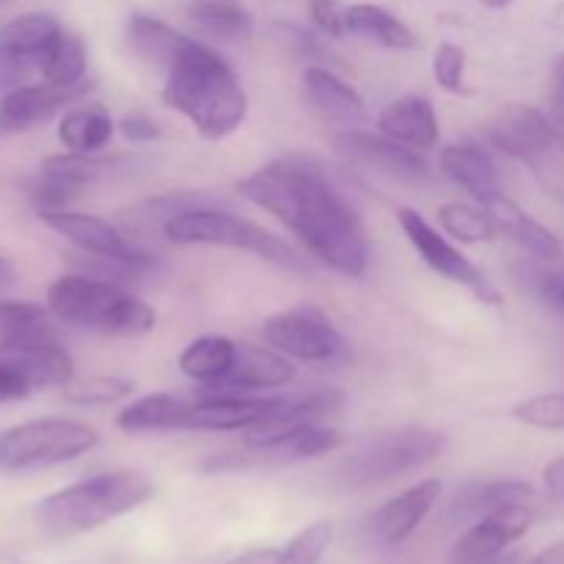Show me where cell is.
Listing matches in <instances>:
<instances>
[{"instance_id":"cell-17","label":"cell","mask_w":564,"mask_h":564,"mask_svg":"<svg viewBox=\"0 0 564 564\" xmlns=\"http://www.w3.org/2000/svg\"><path fill=\"white\" fill-rule=\"evenodd\" d=\"M441 490H444L441 479H424V482L413 485V488L402 490L400 496L380 505L367 523L369 540L380 549L405 543L422 527L424 518L433 512L435 501L441 499Z\"/></svg>"},{"instance_id":"cell-4","label":"cell","mask_w":564,"mask_h":564,"mask_svg":"<svg viewBox=\"0 0 564 564\" xmlns=\"http://www.w3.org/2000/svg\"><path fill=\"white\" fill-rule=\"evenodd\" d=\"M47 312L72 328L105 336H147L158 312L121 284L88 273H69L47 286Z\"/></svg>"},{"instance_id":"cell-34","label":"cell","mask_w":564,"mask_h":564,"mask_svg":"<svg viewBox=\"0 0 564 564\" xmlns=\"http://www.w3.org/2000/svg\"><path fill=\"white\" fill-rule=\"evenodd\" d=\"M273 39L292 58L303 61L306 66H334L336 55L328 39H323V33L306 31V28L292 25V22H275Z\"/></svg>"},{"instance_id":"cell-42","label":"cell","mask_w":564,"mask_h":564,"mask_svg":"<svg viewBox=\"0 0 564 564\" xmlns=\"http://www.w3.org/2000/svg\"><path fill=\"white\" fill-rule=\"evenodd\" d=\"M116 127H119V132L130 143H152L163 135V130H160L158 121L149 119V116H143V113H124Z\"/></svg>"},{"instance_id":"cell-3","label":"cell","mask_w":564,"mask_h":564,"mask_svg":"<svg viewBox=\"0 0 564 564\" xmlns=\"http://www.w3.org/2000/svg\"><path fill=\"white\" fill-rule=\"evenodd\" d=\"M154 496V482L143 471H108L66 485L39 501L36 523L55 538L86 534L124 518Z\"/></svg>"},{"instance_id":"cell-27","label":"cell","mask_w":564,"mask_h":564,"mask_svg":"<svg viewBox=\"0 0 564 564\" xmlns=\"http://www.w3.org/2000/svg\"><path fill=\"white\" fill-rule=\"evenodd\" d=\"M187 408H191V400L174 394L143 397L116 416V427L127 435L174 433V430H185Z\"/></svg>"},{"instance_id":"cell-35","label":"cell","mask_w":564,"mask_h":564,"mask_svg":"<svg viewBox=\"0 0 564 564\" xmlns=\"http://www.w3.org/2000/svg\"><path fill=\"white\" fill-rule=\"evenodd\" d=\"M135 391V383L116 375H97V378L77 380V383L64 386V400L72 405L94 408V405H113V402L127 400Z\"/></svg>"},{"instance_id":"cell-47","label":"cell","mask_w":564,"mask_h":564,"mask_svg":"<svg viewBox=\"0 0 564 564\" xmlns=\"http://www.w3.org/2000/svg\"><path fill=\"white\" fill-rule=\"evenodd\" d=\"M529 564H564V540H562V543L549 545L545 551H540V554L534 556V560Z\"/></svg>"},{"instance_id":"cell-2","label":"cell","mask_w":564,"mask_h":564,"mask_svg":"<svg viewBox=\"0 0 564 564\" xmlns=\"http://www.w3.org/2000/svg\"><path fill=\"white\" fill-rule=\"evenodd\" d=\"M163 105L185 116L204 138L220 141L242 127L248 116V94L229 61L198 39L165 69Z\"/></svg>"},{"instance_id":"cell-24","label":"cell","mask_w":564,"mask_h":564,"mask_svg":"<svg viewBox=\"0 0 564 564\" xmlns=\"http://www.w3.org/2000/svg\"><path fill=\"white\" fill-rule=\"evenodd\" d=\"M488 209L494 213L496 224H499V231L505 240L516 242L521 251H527L529 257L540 259V262H556L562 253L560 240L551 229H545L540 220H534L532 215L523 213L512 198H507L501 193L496 202L488 204Z\"/></svg>"},{"instance_id":"cell-39","label":"cell","mask_w":564,"mask_h":564,"mask_svg":"<svg viewBox=\"0 0 564 564\" xmlns=\"http://www.w3.org/2000/svg\"><path fill=\"white\" fill-rule=\"evenodd\" d=\"M47 328V312L39 303L0 301V341Z\"/></svg>"},{"instance_id":"cell-44","label":"cell","mask_w":564,"mask_h":564,"mask_svg":"<svg viewBox=\"0 0 564 564\" xmlns=\"http://www.w3.org/2000/svg\"><path fill=\"white\" fill-rule=\"evenodd\" d=\"M543 482L551 499L564 501V455H560L556 460H551L549 466H545Z\"/></svg>"},{"instance_id":"cell-15","label":"cell","mask_w":564,"mask_h":564,"mask_svg":"<svg viewBox=\"0 0 564 564\" xmlns=\"http://www.w3.org/2000/svg\"><path fill=\"white\" fill-rule=\"evenodd\" d=\"M295 380V367L273 347L237 345L235 367L224 380L204 383L196 397H257V391L284 389Z\"/></svg>"},{"instance_id":"cell-14","label":"cell","mask_w":564,"mask_h":564,"mask_svg":"<svg viewBox=\"0 0 564 564\" xmlns=\"http://www.w3.org/2000/svg\"><path fill=\"white\" fill-rule=\"evenodd\" d=\"M39 220L58 231L64 240L80 248L88 257H108L127 259V262H154L152 253L141 251L127 240L121 229H116L110 220L97 218V215L75 213V209H39Z\"/></svg>"},{"instance_id":"cell-37","label":"cell","mask_w":564,"mask_h":564,"mask_svg":"<svg viewBox=\"0 0 564 564\" xmlns=\"http://www.w3.org/2000/svg\"><path fill=\"white\" fill-rule=\"evenodd\" d=\"M330 538H334L330 521L312 523L281 549V564H319L328 551Z\"/></svg>"},{"instance_id":"cell-8","label":"cell","mask_w":564,"mask_h":564,"mask_svg":"<svg viewBox=\"0 0 564 564\" xmlns=\"http://www.w3.org/2000/svg\"><path fill=\"white\" fill-rule=\"evenodd\" d=\"M262 336L273 350L306 364H339L347 358L345 336L314 306H295L264 319Z\"/></svg>"},{"instance_id":"cell-31","label":"cell","mask_w":564,"mask_h":564,"mask_svg":"<svg viewBox=\"0 0 564 564\" xmlns=\"http://www.w3.org/2000/svg\"><path fill=\"white\" fill-rule=\"evenodd\" d=\"M438 224L446 235L460 242H494L501 237L494 213L488 207H477V204H444L438 209Z\"/></svg>"},{"instance_id":"cell-12","label":"cell","mask_w":564,"mask_h":564,"mask_svg":"<svg viewBox=\"0 0 564 564\" xmlns=\"http://www.w3.org/2000/svg\"><path fill=\"white\" fill-rule=\"evenodd\" d=\"M488 138L507 158L529 165H538L540 160L564 147L560 124L545 110L523 102L505 105L490 121Z\"/></svg>"},{"instance_id":"cell-7","label":"cell","mask_w":564,"mask_h":564,"mask_svg":"<svg viewBox=\"0 0 564 564\" xmlns=\"http://www.w3.org/2000/svg\"><path fill=\"white\" fill-rule=\"evenodd\" d=\"M99 444V433L72 419H36L0 433L3 471H44L88 455Z\"/></svg>"},{"instance_id":"cell-19","label":"cell","mask_w":564,"mask_h":564,"mask_svg":"<svg viewBox=\"0 0 564 564\" xmlns=\"http://www.w3.org/2000/svg\"><path fill=\"white\" fill-rule=\"evenodd\" d=\"M284 397H196L187 408L185 430L196 433H237L284 408Z\"/></svg>"},{"instance_id":"cell-33","label":"cell","mask_w":564,"mask_h":564,"mask_svg":"<svg viewBox=\"0 0 564 564\" xmlns=\"http://www.w3.org/2000/svg\"><path fill=\"white\" fill-rule=\"evenodd\" d=\"M86 66L88 53L83 39L64 31L58 44H55L53 55H50L47 66H44L42 80L55 83V86H77V83H86Z\"/></svg>"},{"instance_id":"cell-10","label":"cell","mask_w":564,"mask_h":564,"mask_svg":"<svg viewBox=\"0 0 564 564\" xmlns=\"http://www.w3.org/2000/svg\"><path fill=\"white\" fill-rule=\"evenodd\" d=\"M397 220H400L402 231H405L408 242L416 248L419 257L424 259L430 270H435L438 275L449 279L452 284H460L471 292L474 297H479L482 303H490L496 306L499 303V292L490 286V281L485 279L482 270L477 264L468 262L466 257L460 253V248L452 246L422 213L411 207H402L397 209Z\"/></svg>"},{"instance_id":"cell-6","label":"cell","mask_w":564,"mask_h":564,"mask_svg":"<svg viewBox=\"0 0 564 564\" xmlns=\"http://www.w3.org/2000/svg\"><path fill=\"white\" fill-rule=\"evenodd\" d=\"M160 231L174 246L231 248V251L253 253L257 259L275 264V268L306 273V262H303V257L290 242H284L279 235L253 224V220L229 213V209H191V213H182L176 218L165 220Z\"/></svg>"},{"instance_id":"cell-18","label":"cell","mask_w":564,"mask_h":564,"mask_svg":"<svg viewBox=\"0 0 564 564\" xmlns=\"http://www.w3.org/2000/svg\"><path fill=\"white\" fill-rule=\"evenodd\" d=\"M534 521L532 507H516V510L496 512V516L479 518L468 527V532L452 549V564H490L499 560L516 540L529 532Z\"/></svg>"},{"instance_id":"cell-43","label":"cell","mask_w":564,"mask_h":564,"mask_svg":"<svg viewBox=\"0 0 564 564\" xmlns=\"http://www.w3.org/2000/svg\"><path fill=\"white\" fill-rule=\"evenodd\" d=\"M538 292L549 308L564 317V273H543L538 281Z\"/></svg>"},{"instance_id":"cell-26","label":"cell","mask_w":564,"mask_h":564,"mask_svg":"<svg viewBox=\"0 0 564 564\" xmlns=\"http://www.w3.org/2000/svg\"><path fill=\"white\" fill-rule=\"evenodd\" d=\"M127 44H130L132 55L141 58L143 64L160 66V69H169L174 64V58L180 55V50L185 47V42L191 36L174 31L169 22H163L160 17L152 14H132L127 20Z\"/></svg>"},{"instance_id":"cell-1","label":"cell","mask_w":564,"mask_h":564,"mask_svg":"<svg viewBox=\"0 0 564 564\" xmlns=\"http://www.w3.org/2000/svg\"><path fill=\"white\" fill-rule=\"evenodd\" d=\"M246 202L281 220L312 257L345 279H361L369 264L367 231L319 160L286 154L237 182Z\"/></svg>"},{"instance_id":"cell-21","label":"cell","mask_w":564,"mask_h":564,"mask_svg":"<svg viewBox=\"0 0 564 564\" xmlns=\"http://www.w3.org/2000/svg\"><path fill=\"white\" fill-rule=\"evenodd\" d=\"M438 165L446 180L471 193L482 207H488L505 193L494 158L477 143H449V147L441 149Z\"/></svg>"},{"instance_id":"cell-20","label":"cell","mask_w":564,"mask_h":564,"mask_svg":"<svg viewBox=\"0 0 564 564\" xmlns=\"http://www.w3.org/2000/svg\"><path fill=\"white\" fill-rule=\"evenodd\" d=\"M301 83L306 102L325 121H334V124L345 127V130L367 121V102H364V97L350 83L341 80L330 66H306Z\"/></svg>"},{"instance_id":"cell-28","label":"cell","mask_w":564,"mask_h":564,"mask_svg":"<svg viewBox=\"0 0 564 564\" xmlns=\"http://www.w3.org/2000/svg\"><path fill=\"white\" fill-rule=\"evenodd\" d=\"M345 25L347 33L361 36L367 42L380 44L389 50H413L419 44L416 33L405 25L397 14L389 9L375 3H356L345 9Z\"/></svg>"},{"instance_id":"cell-30","label":"cell","mask_w":564,"mask_h":564,"mask_svg":"<svg viewBox=\"0 0 564 564\" xmlns=\"http://www.w3.org/2000/svg\"><path fill=\"white\" fill-rule=\"evenodd\" d=\"M237 358V341L226 336H202L191 341L180 356V369L196 383H215L229 375Z\"/></svg>"},{"instance_id":"cell-41","label":"cell","mask_w":564,"mask_h":564,"mask_svg":"<svg viewBox=\"0 0 564 564\" xmlns=\"http://www.w3.org/2000/svg\"><path fill=\"white\" fill-rule=\"evenodd\" d=\"M308 17L323 36L341 39L347 33L345 9L339 6V0H308Z\"/></svg>"},{"instance_id":"cell-29","label":"cell","mask_w":564,"mask_h":564,"mask_svg":"<svg viewBox=\"0 0 564 564\" xmlns=\"http://www.w3.org/2000/svg\"><path fill=\"white\" fill-rule=\"evenodd\" d=\"M113 132L116 124L110 119L108 108L97 102H88L66 110L58 124V141L64 143L66 152L97 154L99 149L108 147Z\"/></svg>"},{"instance_id":"cell-46","label":"cell","mask_w":564,"mask_h":564,"mask_svg":"<svg viewBox=\"0 0 564 564\" xmlns=\"http://www.w3.org/2000/svg\"><path fill=\"white\" fill-rule=\"evenodd\" d=\"M554 83H556L554 102H556V108L564 110V53L556 55V61H554Z\"/></svg>"},{"instance_id":"cell-40","label":"cell","mask_w":564,"mask_h":564,"mask_svg":"<svg viewBox=\"0 0 564 564\" xmlns=\"http://www.w3.org/2000/svg\"><path fill=\"white\" fill-rule=\"evenodd\" d=\"M31 394H36V386L28 378L25 369L0 352V402H17Z\"/></svg>"},{"instance_id":"cell-32","label":"cell","mask_w":564,"mask_h":564,"mask_svg":"<svg viewBox=\"0 0 564 564\" xmlns=\"http://www.w3.org/2000/svg\"><path fill=\"white\" fill-rule=\"evenodd\" d=\"M347 435L336 427H325V424H312L303 427L301 433L292 435L286 444L279 449L262 455V460H312V457H323L345 446Z\"/></svg>"},{"instance_id":"cell-48","label":"cell","mask_w":564,"mask_h":564,"mask_svg":"<svg viewBox=\"0 0 564 564\" xmlns=\"http://www.w3.org/2000/svg\"><path fill=\"white\" fill-rule=\"evenodd\" d=\"M11 279H14V264L6 257H0V284H9Z\"/></svg>"},{"instance_id":"cell-11","label":"cell","mask_w":564,"mask_h":564,"mask_svg":"<svg viewBox=\"0 0 564 564\" xmlns=\"http://www.w3.org/2000/svg\"><path fill=\"white\" fill-rule=\"evenodd\" d=\"M61 33L64 28L47 11H28L0 25V80L42 75Z\"/></svg>"},{"instance_id":"cell-16","label":"cell","mask_w":564,"mask_h":564,"mask_svg":"<svg viewBox=\"0 0 564 564\" xmlns=\"http://www.w3.org/2000/svg\"><path fill=\"white\" fill-rule=\"evenodd\" d=\"M94 83H77V86H55V83H28V86L11 88L0 102V130L22 132L42 121L53 119L66 105H75L86 99Z\"/></svg>"},{"instance_id":"cell-49","label":"cell","mask_w":564,"mask_h":564,"mask_svg":"<svg viewBox=\"0 0 564 564\" xmlns=\"http://www.w3.org/2000/svg\"><path fill=\"white\" fill-rule=\"evenodd\" d=\"M482 6H488V9H507V6L512 3V0H479Z\"/></svg>"},{"instance_id":"cell-25","label":"cell","mask_w":564,"mask_h":564,"mask_svg":"<svg viewBox=\"0 0 564 564\" xmlns=\"http://www.w3.org/2000/svg\"><path fill=\"white\" fill-rule=\"evenodd\" d=\"M187 20L215 42L246 44L253 36V17L240 0H191Z\"/></svg>"},{"instance_id":"cell-36","label":"cell","mask_w":564,"mask_h":564,"mask_svg":"<svg viewBox=\"0 0 564 564\" xmlns=\"http://www.w3.org/2000/svg\"><path fill=\"white\" fill-rule=\"evenodd\" d=\"M512 419L527 427L564 430V391L538 394L512 405Z\"/></svg>"},{"instance_id":"cell-45","label":"cell","mask_w":564,"mask_h":564,"mask_svg":"<svg viewBox=\"0 0 564 564\" xmlns=\"http://www.w3.org/2000/svg\"><path fill=\"white\" fill-rule=\"evenodd\" d=\"M220 564H281V549H253Z\"/></svg>"},{"instance_id":"cell-5","label":"cell","mask_w":564,"mask_h":564,"mask_svg":"<svg viewBox=\"0 0 564 564\" xmlns=\"http://www.w3.org/2000/svg\"><path fill=\"white\" fill-rule=\"evenodd\" d=\"M446 435L424 424H400L367 435L345 460L336 466V477L345 488L367 490L394 482L416 468L427 466L444 452Z\"/></svg>"},{"instance_id":"cell-38","label":"cell","mask_w":564,"mask_h":564,"mask_svg":"<svg viewBox=\"0 0 564 564\" xmlns=\"http://www.w3.org/2000/svg\"><path fill=\"white\" fill-rule=\"evenodd\" d=\"M466 66H468V53L460 47V44L444 42L435 47L433 77L444 91L449 94L471 91V88L466 86Z\"/></svg>"},{"instance_id":"cell-50","label":"cell","mask_w":564,"mask_h":564,"mask_svg":"<svg viewBox=\"0 0 564 564\" xmlns=\"http://www.w3.org/2000/svg\"><path fill=\"white\" fill-rule=\"evenodd\" d=\"M0 132H3V130H0Z\"/></svg>"},{"instance_id":"cell-22","label":"cell","mask_w":564,"mask_h":564,"mask_svg":"<svg viewBox=\"0 0 564 564\" xmlns=\"http://www.w3.org/2000/svg\"><path fill=\"white\" fill-rule=\"evenodd\" d=\"M378 127L383 135L419 149V152L433 149L441 135L433 102L427 97H416V94H408V97L386 105L378 116Z\"/></svg>"},{"instance_id":"cell-23","label":"cell","mask_w":564,"mask_h":564,"mask_svg":"<svg viewBox=\"0 0 564 564\" xmlns=\"http://www.w3.org/2000/svg\"><path fill=\"white\" fill-rule=\"evenodd\" d=\"M534 488L521 479H490V482H471L457 494L452 512L460 521H479V518L496 516V512L516 510V507H532Z\"/></svg>"},{"instance_id":"cell-9","label":"cell","mask_w":564,"mask_h":564,"mask_svg":"<svg viewBox=\"0 0 564 564\" xmlns=\"http://www.w3.org/2000/svg\"><path fill=\"white\" fill-rule=\"evenodd\" d=\"M334 143L347 163L375 171V174L402 182V185H427L435 176L433 165L427 163L424 152L405 147V143L383 135V132H367L350 127V130L339 132Z\"/></svg>"},{"instance_id":"cell-13","label":"cell","mask_w":564,"mask_h":564,"mask_svg":"<svg viewBox=\"0 0 564 564\" xmlns=\"http://www.w3.org/2000/svg\"><path fill=\"white\" fill-rule=\"evenodd\" d=\"M341 408H345V394L339 389H319L314 394H308L306 400L297 402L286 400L284 408L264 416L253 427H248L246 435H242V444H246V449L268 455V452L286 444L292 435L301 433L303 427H312V424H323L328 419H334Z\"/></svg>"}]
</instances>
